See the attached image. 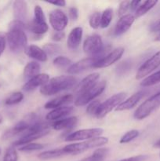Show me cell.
Returning <instances> with one entry per match:
<instances>
[{
  "instance_id": "3957f363",
  "label": "cell",
  "mask_w": 160,
  "mask_h": 161,
  "mask_svg": "<svg viewBox=\"0 0 160 161\" xmlns=\"http://www.w3.org/2000/svg\"><path fill=\"white\" fill-rule=\"evenodd\" d=\"M108 142V138L98 137V138L86 140V141L82 142L79 143L67 145V146H64L63 149H64L66 155H77V154L85 152L88 149L100 147V146H104V145H106Z\"/></svg>"
},
{
  "instance_id": "f1b7e54d",
  "label": "cell",
  "mask_w": 160,
  "mask_h": 161,
  "mask_svg": "<svg viewBox=\"0 0 160 161\" xmlns=\"http://www.w3.org/2000/svg\"><path fill=\"white\" fill-rule=\"evenodd\" d=\"M160 83V70L152 75L146 77L144 80L141 83V85L144 87H148V86H154Z\"/></svg>"
},
{
  "instance_id": "5bb4252c",
  "label": "cell",
  "mask_w": 160,
  "mask_h": 161,
  "mask_svg": "<svg viewBox=\"0 0 160 161\" xmlns=\"http://www.w3.org/2000/svg\"><path fill=\"white\" fill-rule=\"evenodd\" d=\"M101 57H89V58H84L80 61H77L76 63L72 64L70 67L67 69V72L72 75H75L80 72H83L87 69L93 68V64L100 60Z\"/></svg>"
},
{
  "instance_id": "ac0fdd59",
  "label": "cell",
  "mask_w": 160,
  "mask_h": 161,
  "mask_svg": "<svg viewBox=\"0 0 160 161\" xmlns=\"http://www.w3.org/2000/svg\"><path fill=\"white\" fill-rule=\"evenodd\" d=\"M100 75L97 72H94V73L89 74L87 76L85 77L81 82L78 84V86L75 87V92L77 93L78 96L79 94H83V92H85L86 91H87L88 89H89L90 87H92L94 84L97 83V80H98Z\"/></svg>"
},
{
  "instance_id": "30bf717a",
  "label": "cell",
  "mask_w": 160,
  "mask_h": 161,
  "mask_svg": "<svg viewBox=\"0 0 160 161\" xmlns=\"http://www.w3.org/2000/svg\"><path fill=\"white\" fill-rule=\"evenodd\" d=\"M160 66V50L156 52L154 55H152L149 59L139 68L136 75V80H141L144 77L147 76L149 74L152 73L153 71L158 69Z\"/></svg>"
},
{
  "instance_id": "f5cc1de1",
  "label": "cell",
  "mask_w": 160,
  "mask_h": 161,
  "mask_svg": "<svg viewBox=\"0 0 160 161\" xmlns=\"http://www.w3.org/2000/svg\"><path fill=\"white\" fill-rule=\"evenodd\" d=\"M0 153H1V149H0Z\"/></svg>"
},
{
  "instance_id": "ffe728a7",
  "label": "cell",
  "mask_w": 160,
  "mask_h": 161,
  "mask_svg": "<svg viewBox=\"0 0 160 161\" xmlns=\"http://www.w3.org/2000/svg\"><path fill=\"white\" fill-rule=\"evenodd\" d=\"M13 14L17 20L24 24L28 17V5L25 1L17 0L13 3Z\"/></svg>"
},
{
  "instance_id": "1f68e13d",
  "label": "cell",
  "mask_w": 160,
  "mask_h": 161,
  "mask_svg": "<svg viewBox=\"0 0 160 161\" xmlns=\"http://www.w3.org/2000/svg\"><path fill=\"white\" fill-rule=\"evenodd\" d=\"M53 65L56 66V67L59 68V69H64V68L70 67L72 64V61H71L69 58H66L64 56H59L56 57L53 61Z\"/></svg>"
},
{
  "instance_id": "4dcf8cb0",
  "label": "cell",
  "mask_w": 160,
  "mask_h": 161,
  "mask_svg": "<svg viewBox=\"0 0 160 161\" xmlns=\"http://www.w3.org/2000/svg\"><path fill=\"white\" fill-rule=\"evenodd\" d=\"M113 17V10L111 8H108L105 9L101 14V19H100V27L102 28H106L109 26L111 24Z\"/></svg>"
},
{
  "instance_id": "b9f144b4",
  "label": "cell",
  "mask_w": 160,
  "mask_h": 161,
  "mask_svg": "<svg viewBox=\"0 0 160 161\" xmlns=\"http://www.w3.org/2000/svg\"><path fill=\"white\" fill-rule=\"evenodd\" d=\"M6 35L3 32H0V57L4 52L5 48H6Z\"/></svg>"
},
{
  "instance_id": "7bdbcfd3",
  "label": "cell",
  "mask_w": 160,
  "mask_h": 161,
  "mask_svg": "<svg viewBox=\"0 0 160 161\" xmlns=\"http://www.w3.org/2000/svg\"><path fill=\"white\" fill-rule=\"evenodd\" d=\"M69 16L72 20H77L78 18V11L77 8L71 7L69 9Z\"/></svg>"
},
{
  "instance_id": "44dd1931",
  "label": "cell",
  "mask_w": 160,
  "mask_h": 161,
  "mask_svg": "<svg viewBox=\"0 0 160 161\" xmlns=\"http://www.w3.org/2000/svg\"><path fill=\"white\" fill-rule=\"evenodd\" d=\"M74 108L72 106H61L54 108L48 113L45 116L47 120L57 121L62 119L65 116H68L73 112Z\"/></svg>"
},
{
  "instance_id": "f546056e",
  "label": "cell",
  "mask_w": 160,
  "mask_h": 161,
  "mask_svg": "<svg viewBox=\"0 0 160 161\" xmlns=\"http://www.w3.org/2000/svg\"><path fill=\"white\" fill-rule=\"evenodd\" d=\"M109 153V149L108 148H100L93 152L90 157L87 159L90 161H103Z\"/></svg>"
},
{
  "instance_id": "681fc988",
  "label": "cell",
  "mask_w": 160,
  "mask_h": 161,
  "mask_svg": "<svg viewBox=\"0 0 160 161\" xmlns=\"http://www.w3.org/2000/svg\"><path fill=\"white\" fill-rule=\"evenodd\" d=\"M155 40L157 41V42H160V31L156 33V36L155 37Z\"/></svg>"
},
{
  "instance_id": "7402d4cb",
  "label": "cell",
  "mask_w": 160,
  "mask_h": 161,
  "mask_svg": "<svg viewBox=\"0 0 160 161\" xmlns=\"http://www.w3.org/2000/svg\"><path fill=\"white\" fill-rule=\"evenodd\" d=\"M83 30L81 27H76L71 31L67 41V47L69 49L75 50L79 47L82 38H83Z\"/></svg>"
},
{
  "instance_id": "ab89813d",
  "label": "cell",
  "mask_w": 160,
  "mask_h": 161,
  "mask_svg": "<svg viewBox=\"0 0 160 161\" xmlns=\"http://www.w3.org/2000/svg\"><path fill=\"white\" fill-rule=\"evenodd\" d=\"M130 1H122L121 2L119 6V10H118V15L119 17H122L125 15V13L130 9Z\"/></svg>"
},
{
  "instance_id": "4fadbf2b",
  "label": "cell",
  "mask_w": 160,
  "mask_h": 161,
  "mask_svg": "<svg viewBox=\"0 0 160 161\" xmlns=\"http://www.w3.org/2000/svg\"><path fill=\"white\" fill-rule=\"evenodd\" d=\"M124 51H125V50L122 47H118V48L115 49L114 50L110 52L106 56L103 57L100 60H98L93 64V68H94V69H101V68H107L108 66L111 65V64L115 63L116 61H118L122 58Z\"/></svg>"
},
{
  "instance_id": "6da1fadb",
  "label": "cell",
  "mask_w": 160,
  "mask_h": 161,
  "mask_svg": "<svg viewBox=\"0 0 160 161\" xmlns=\"http://www.w3.org/2000/svg\"><path fill=\"white\" fill-rule=\"evenodd\" d=\"M25 25L21 21L14 20L9 25V30L6 34L8 45L12 52L19 53L24 50L28 44V37L24 31Z\"/></svg>"
},
{
  "instance_id": "d6a6232c",
  "label": "cell",
  "mask_w": 160,
  "mask_h": 161,
  "mask_svg": "<svg viewBox=\"0 0 160 161\" xmlns=\"http://www.w3.org/2000/svg\"><path fill=\"white\" fill-rule=\"evenodd\" d=\"M24 99V94L22 92L20 91H17V92H14L8 97L6 100V105H16V104H18L21 102Z\"/></svg>"
},
{
  "instance_id": "83f0119b",
  "label": "cell",
  "mask_w": 160,
  "mask_h": 161,
  "mask_svg": "<svg viewBox=\"0 0 160 161\" xmlns=\"http://www.w3.org/2000/svg\"><path fill=\"white\" fill-rule=\"evenodd\" d=\"M158 3V1H155V0H148V1H144L141 3L138 9L135 11V18H138L144 14H147L149 10L152 9L155 5Z\"/></svg>"
},
{
  "instance_id": "7c38bea8",
  "label": "cell",
  "mask_w": 160,
  "mask_h": 161,
  "mask_svg": "<svg viewBox=\"0 0 160 161\" xmlns=\"http://www.w3.org/2000/svg\"><path fill=\"white\" fill-rule=\"evenodd\" d=\"M50 25L56 31H62L67 27L68 19L67 15L61 9H53L50 13Z\"/></svg>"
},
{
  "instance_id": "2e32d148",
  "label": "cell",
  "mask_w": 160,
  "mask_h": 161,
  "mask_svg": "<svg viewBox=\"0 0 160 161\" xmlns=\"http://www.w3.org/2000/svg\"><path fill=\"white\" fill-rule=\"evenodd\" d=\"M135 20V17L132 14H125L120 17L118 22L116 23L115 28V36H121L125 31H128L132 26Z\"/></svg>"
},
{
  "instance_id": "ee69618b",
  "label": "cell",
  "mask_w": 160,
  "mask_h": 161,
  "mask_svg": "<svg viewBox=\"0 0 160 161\" xmlns=\"http://www.w3.org/2000/svg\"><path fill=\"white\" fill-rule=\"evenodd\" d=\"M64 37H65V34H64V31H56L53 35L52 39H53V40L59 42V41L62 40Z\"/></svg>"
},
{
  "instance_id": "836d02e7",
  "label": "cell",
  "mask_w": 160,
  "mask_h": 161,
  "mask_svg": "<svg viewBox=\"0 0 160 161\" xmlns=\"http://www.w3.org/2000/svg\"><path fill=\"white\" fill-rule=\"evenodd\" d=\"M139 131L136 130H131L130 131L126 132L122 138H120V141L119 142L121 144H125V143L130 142L131 141H133V139L137 138L139 136Z\"/></svg>"
},
{
  "instance_id": "816d5d0a",
  "label": "cell",
  "mask_w": 160,
  "mask_h": 161,
  "mask_svg": "<svg viewBox=\"0 0 160 161\" xmlns=\"http://www.w3.org/2000/svg\"><path fill=\"white\" fill-rule=\"evenodd\" d=\"M81 161H89V160H88L86 158V159H83V160H81Z\"/></svg>"
},
{
  "instance_id": "52a82bcc",
  "label": "cell",
  "mask_w": 160,
  "mask_h": 161,
  "mask_svg": "<svg viewBox=\"0 0 160 161\" xmlns=\"http://www.w3.org/2000/svg\"><path fill=\"white\" fill-rule=\"evenodd\" d=\"M38 122L39 121L37 120V116L35 113H30L24 119L17 123L14 127L6 130L4 135H3V139H8V138L16 136L17 135H19L22 132L27 131Z\"/></svg>"
},
{
  "instance_id": "e575fe53",
  "label": "cell",
  "mask_w": 160,
  "mask_h": 161,
  "mask_svg": "<svg viewBox=\"0 0 160 161\" xmlns=\"http://www.w3.org/2000/svg\"><path fill=\"white\" fill-rule=\"evenodd\" d=\"M18 160V156H17V149L13 146H10L8 148L3 157V161H17Z\"/></svg>"
},
{
  "instance_id": "e0dca14e",
  "label": "cell",
  "mask_w": 160,
  "mask_h": 161,
  "mask_svg": "<svg viewBox=\"0 0 160 161\" xmlns=\"http://www.w3.org/2000/svg\"><path fill=\"white\" fill-rule=\"evenodd\" d=\"M50 80V75L46 73L39 74L36 76L33 77L32 79L28 80L23 86V90L25 91H31L37 88L38 86H41L48 83Z\"/></svg>"
},
{
  "instance_id": "ba28073f",
  "label": "cell",
  "mask_w": 160,
  "mask_h": 161,
  "mask_svg": "<svg viewBox=\"0 0 160 161\" xmlns=\"http://www.w3.org/2000/svg\"><path fill=\"white\" fill-rule=\"evenodd\" d=\"M126 97V94L123 92L118 93V94H114L113 96L110 97L109 98L107 99L105 102L100 103V106H99L98 110L97 112V116L98 119H101L104 118L105 116L108 114L115 107L118 106L120 105L122 102H124Z\"/></svg>"
},
{
  "instance_id": "4316f807",
  "label": "cell",
  "mask_w": 160,
  "mask_h": 161,
  "mask_svg": "<svg viewBox=\"0 0 160 161\" xmlns=\"http://www.w3.org/2000/svg\"><path fill=\"white\" fill-rule=\"evenodd\" d=\"M65 155V152H64V149L62 148V149H55L41 153L38 155V158L41 160H49L59 158V157H64Z\"/></svg>"
},
{
  "instance_id": "7a4b0ae2",
  "label": "cell",
  "mask_w": 160,
  "mask_h": 161,
  "mask_svg": "<svg viewBox=\"0 0 160 161\" xmlns=\"http://www.w3.org/2000/svg\"><path fill=\"white\" fill-rule=\"evenodd\" d=\"M76 82L77 79L72 75H60L53 77L40 88V93L45 96L54 95L61 91L72 88Z\"/></svg>"
},
{
  "instance_id": "7dc6e473",
  "label": "cell",
  "mask_w": 160,
  "mask_h": 161,
  "mask_svg": "<svg viewBox=\"0 0 160 161\" xmlns=\"http://www.w3.org/2000/svg\"><path fill=\"white\" fill-rule=\"evenodd\" d=\"M50 4L54 5V6H65L66 5V2L64 1V0H58V1H55V2H48Z\"/></svg>"
},
{
  "instance_id": "bcb514c9",
  "label": "cell",
  "mask_w": 160,
  "mask_h": 161,
  "mask_svg": "<svg viewBox=\"0 0 160 161\" xmlns=\"http://www.w3.org/2000/svg\"><path fill=\"white\" fill-rule=\"evenodd\" d=\"M152 32H158L160 31V20H158V21L155 22L153 25L152 26Z\"/></svg>"
},
{
  "instance_id": "cb8c5ba5",
  "label": "cell",
  "mask_w": 160,
  "mask_h": 161,
  "mask_svg": "<svg viewBox=\"0 0 160 161\" xmlns=\"http://www.w3.org/2000/svg\"><path fill=\"white\" fill-rule=\"evenodd\" d=\"M77 123H78V118L76 116H72V117L55 121L53 124H52V127L56 130L71 129L75 127Z\"/></svg>"
},
{
  "instance_id": "d6986e66",
  "label": "cell",
  "mask_w": 160,
  "mask_h": 161,
  "mask_svg": "<svg viewBox=\"0 0 160 161\" xmlns=\"http://www.w3.org/2000/svg\"><path fill=\"white\" fill-rule=\"evenodd\" d=\"M47 134H49V131L36 132L28 130V133L25 134L23 137H21V138H19L18 140H17V141L13 143V146L17 147V146H23L24 145L29 144V143H31V142L45 136Z\"/></svg>"
},
{
  "instance_id": "c3c4849f",
  "label": "cell",
  "mask_w": 160,
  "mask_h": 161,
  "mask_svg": "<svg viewBox=\"0 0 160 161\" xmlns=\"http://www.w3.org/2000/svg\"><path fill=\"white\" fill-rule=\"evenodd\" d=\"M153 147L156 148V149H160V139L158 140V141L153 145Z\"/></svg>"
},
{
  "instance_id": "74e56055",
  "label": "cell",
  "mask_w": 160,
  "mask_h": 161,
  "mask_svg": "<svg viewBox=\"0 0 160 161\" xmlns=\"http://www.w3.org/2000/svg\"><path fill=\"white\" fill-rule=\"evenodd\" d=\"M43 50L45 52L47 56H48V54L51 56V55H54L59 53V52L61 51V47L58 45H56V44L49 43L45 44V45L44 46Z\"/></svg>"
},
{
  "instance_id": "484cf974",
  "label": "cell",
  "mask_w": 160,
  "mask_h": 161,
  "mask_svg": "<svg viewBox=\"0 0 160 161\" xmlns=\"http://www.w3.org/2000/svg\"><path fill=\"white\" fill-rule=\"evenodd\" d=\"M40 64L37 61H30L24 69V77L25 80H31L40 74Z\"/></svg>"
},
{
  "instance_id": "d590c367",
  "label": "cell",
  "mask_w": 160,
  "mask_h": 161,
  "mask_svg": "<svg viewBox=\"0 0 160 161\" xmlns=\"http://www.w3.org/2000/svg\"><path fill=\"white\" fill-rule=\"evenodd\" d=\"M100 19H101V15L100 14V13H93L89 20V26L93 28V29H97L100 26Z\"/></svg>"
},
{
  "instance_id": "8fae6325",
  "label": "cell",
  "mask_w": 160,
  "mask_h": 161,
  "mask_svg": "<svg viewBox=\"0 0 160 161\" xmlns=\"http://www.w3.org/2000/svg\"><path fill=\"white\" fill-rule=\"evenodd\" d=\"M104 133L102 128H89L77 130L70 134L65 138L66 142L83 141V140H89L100 137Z\"/></svg>"
},
{
  "instance_id": "5b68a950",
  "label": "cell",
  "mask_w": 160,
  "mask_h": 161,
  "mask_svg": "<svg viewBox=\"0 0 160 161\" xmlns=\"http://www.w3.org/2000/svg\"><path fill=\"white\" fill-rule=\"evenodd\" d=\"M27 28L35 35L45 34L48 31V25L46 23L45 14L40 6L37 5L34 9V18L31 22L26 25Z\"/></svg>"
},
{
  "instance_id": "f6af8a7d",
  "label": "cell",
  "mask_w": 160,
  "mask_h": 161,
  "mask_svg": "<svg viewBox=\"0 0 160 161\" xmlns=\"http://www.w3.org/2000/svg\"><path fill=\"white\" fill-rule=\"evenodd\" d=\"M142 2L141 1H136V0H133L130 3V9H131L132 11H136L141 4Z\"/></svg>"
},
{
  "instance_id": "277c9868",
  "label": "cell",
  "mask_w": 160,
  "mask_h": 161,
  "mask_svg": "<svg viewBox=\"0 0 160 161\" xmlns=\"http://www.w3.org/2000/svg\"><path fill=\"white\" fill-rule=\"evenodd\" d=\"M160 107V91L149 98L144 101L135 111L134 118L138 120H141L150 116L154 111Z\"/></svg>"
},
{
  "instance_id": "60d3db41",
  "label": "cell",
  "mask_w": 160,
  "mask_h": 161,
  "mask_svg": "<svg viewBox=\"0 0 160 161\" xmlns=\"http://www.w3.org/2000/svg\"><path fill=\"white\" fill-rule=\"evenodd\" d=\"M147 158H148V156L147 155H138L135 156V157L123 159V160H121L119 161H145Z\"/></svg>"
},
{
  "instance_id": "9c48e42d",
  "label": "cell",
  "mask_w": 160,
  "mask_h": 161,
  "mask_svg": "<svg viewBox=\"0 0 160 161\" xmlns=\"http://www.w3.org/2000/svg\"><path fill=\"white\" fill-rule=\"evenodd\" d=\"M83 50L90 57H100V53L104 51L101 37L97 34L88 36L83 43Z\"/></svg>"
},
{
  "instance_id": "603a6c76",
  "label": "cell",
  "mask_w": 160,
  "mask_h": 161,
  "mask_svg": "<svg viewBox=\"0 0 160 161\" xmlns=\"http://www.w3.org/2000/svg\"><path fill=\"white\" fill-rule=\"evenodd\" d=\"M24 51L25 54L28 55L30 58H33V59L37 60L39 61H42V62H45V61H47V58H48L47 54L44 51L43 49L40 48L38 46H27V47L24 49Z\"/></svg>"
},
{
  "instance_id": "9a60e30c",
  "label": "cell",
  "mask_w": 160,
  "mask_h": 161,
  "mask_svg": "<svg viewBox=\"0 0 160 161\" xmlns=\"http://www.w3.org/2000/svg\"><path fill=\"white\" fill-rule=\"evenodd\" d=\"M146 93L147 92L145 91H141L135 93L131 97L127 98L126 100L122 102L120 105H118L115 108V111H126V110H130L131 108H134L137 105L138 102L145 96Z\"/></svg>"
},
{
  "instance_id": "d4e9b609",
  "label": "cell",
  "mask_w": 160,
  "mask_h": 161,
  "mask_svg": "<svg viewBox=\"0 0 160 161\" xmlns=\"http://www.w3.org/2000/svg\"><path fill=\"white\" fill-rule=\"evenodd\" d=\"M74 97L72 94H65V95L61 96V97H56V98L53 99V100L50 101L45 105H44L45 109H49V108H56L61 107L62 105H65L67 103H70L73 101Z\"/></svg>"
},
{
  "instance_id": "8992f818",
  "label": "cell",
  "mask_w": 160,
  "mask_h": 161,
  "mask_svg": "<svg viewBox=\"0 0 160 161\" xmlns=\"http://www.w3.org/2000/svg\"><path fill=\"white\" fill-rule=\"evenodd\" d=\"M106 87V81L102 80L100 82H97L92 87L88 89L83 94H79L75 101V106H83L89 102H92L95 97L100 95Z\"/></svg>"
},
{
  "instance_id": "f907efd6",
  "label": "cell",
  "mask_w": 160,
  "mask_h": 161,
  "mask_svg": "<svg viewBox=\"0 0 160 161\" xmlns=\"http://www.w3.org/2000/svg\"><path fill=\"white\" fill-rule=\"evenodd\" d=\"M2 122H3V116H2L1 115H0V124H1Z\"/></svg>"
},
{
  "instance_id": "8d00e7d4",
  "label": "cell",
  "mask_w": 160,
  "mask_h": 161,
  "mask_svg": "<svg viewBox=\"0 0 160 161\" xmlns=\"http://www.w3.org/2000/svg\"><path fill=\"white\" fill-rule=\"evenodd\" d=\"M44 148V146L39 143H29L19 148V150L22 152H32V151L41 150Z\"/></svg>"
},
{
  "instance_id": "f35d334b",
  "label": "cell",
  "mask_w": 160,
  "mask_h": 161,
  "mask_svg": "<svg viewBox=\"0 0 160 161\" xmlns=\"http://www.w3.org/2000/svg\"><path fill=\"white\" fill-rule=\"evenodd\" d=\"M100 105V102L99 101H93L92 102H90L89 105L87 106V108H86L87 114L89 115V116H96Z\"/></svg>"
}]
</instances>
